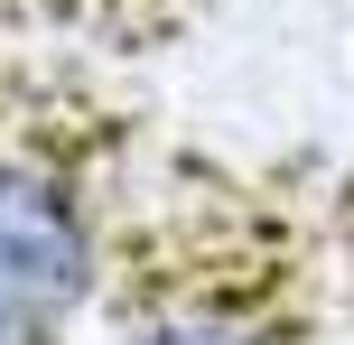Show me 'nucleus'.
Masks as SVG:
<instances>
[{
    "mask_svg": "<svg viewBox=\"0 0 354 345\" xmlns=\"http://www.w3.org/2000/svg\"><path fill=\"white\" fill-rule=\"evenodd\" d=\"M0 345H66V327H56V317H37L28 299L0 290Z\"/></svg>",
    "mask_w": 354,
    "mask_h": 345,
    "instance_id": "nucleus-3",
    "label": "nucleus"
},
{
    "mask_svg": "<svg viewBox=\"0 0 354 345\" xmlns=\"http://www.w3.org/2000/svg\"><path fill=\"white\" fill-rule=\"evenodd\" d=\"M122 345H289V327L233 290H159L122 317Z\"/></svg>",
    "mask_w": 354,
    "mask_h": 345,
    "instance_id": "nucleus-2",
    "label": "nucleus"
},
{
    "mask_svg": "<svg viewBox=\"0 0 354 345\" xmlns=\"http://www.w3.org/2000/svg\"><path fill=\"white\" fill-rule=\"evenodd\" d=\"M103 261L112 252H103V215H93L84 178L10 149L0 159V290L56 327H75L103 290Z\"/></svg>",
    "mask_w": 354,
    "mask_h": 345,
    "instance_id": "nucleus-1",
    "label": "nucleus"
}]
</instances>
